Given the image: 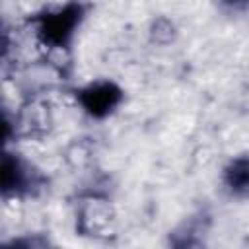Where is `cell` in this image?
<instances>
[{
  "instance_id": "1",
  "label": "cell",
  "mask_w": 249,
  "mask_h": 249,
  "mask_svg": "<svg viewBox=\"0 0 249 249\" xmlns=\"http://www.w3.org/2000/svg\"><path fill=\"white\" fill-rule=\"evenodd\" d=\"M86 18V6L78 0L66 2L60 8L47 10L43 14H35L29 21L35 29L37 39L51 49H66L78 27Z\"/></svg>"
},
{
  "instance_id": "2",
  "label": "cell",
  "mask_w": 249,
  "mask_h": 249,
  "mask_svg": "<svg viewBox=\"0 0 249 249\" xmlns=\"http://www.w3.org/2000/svg\"><path fill=\"white\" fill-rule=\"evenodd\" d=\"M124 93L113 80H95L76 89V101L91 119L109 117L123 101Z\"/></svg>"
},
{
  "instance_id": "3",
  "label": "cell",
  "mask_w": 249,
  "mask_h": 249,
  "mask_svg": "<svg viewBox=\"0 0 249 249\" xmlns=\"http://www.w3.org/2000/svg\"><path fill=\"white\" fill-rule=\"evenodd\" d=\"M35 185V173L29 163L23 161L18 154L6 152L2 158V193L4 196H18L29 191Z\"/></svg>"
},
{
  "instance_id": "4",
  "label": "cell",
  "mask_w": 249,
  "mask_h": 249,
  "mask_svg": "<svg viewBox=\"0 0 249 249\" xmlns=\"http://www.w3.org/2000/svg\"><path fill=\"white\" fill-rule=\"evenodd\" d=\"M224 185L235 196H249V156H237L226 165Z\"/></svg>"
},
{
  "instance_id": "5",
  "label": "cell",
  "mask_w": 249,
  "mask_h": 249,
  "mask_svg": "<svg viewBox=\"0 0 249 249\" xmlns=\"http://www.w3.org/2000/svg\"><path fill=\"white\" fill-rule=\"evenodd\" d=\"M226 4H230V6H243V4H247L249 0H224Z\"/></svg>"
}]
</instances>
